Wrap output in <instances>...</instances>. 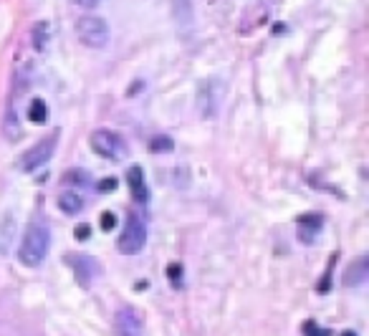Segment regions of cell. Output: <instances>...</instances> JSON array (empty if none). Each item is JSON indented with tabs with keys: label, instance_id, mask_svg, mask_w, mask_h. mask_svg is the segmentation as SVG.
Returning a JSON list of instances; mask_svg holds the SVG:
<instances>
[{
	"label": "cell",
	"instance_id": "30bf717a",
	"mask_svg": "<svg viewBox=\"0 0 369 336\" xmlns=\"http://www.w3.org/2000/svg\"><path fill=\"white\" fill-rule=\"evenodd\" d=\"M126 185H129V190H132L134 203H139V205L150 203V190H147L142 167H129V170H126Z\"/></svg>",
	"mask_w": 369,
	"mask_h": 336
},
{
	"label": "cell",
	"instance_id": "277c9868",
	"mask_svg": "<svg viewBox=\"0 0 369 336\" xmlns=\"http://www.w3.org/2000/svg\"><path fill=\"white\" fill-rule=\"evenodd\" d=\"M89 144H91V149H94L96 155L104 157V159H111V162H119L126 155L124 139L117 132H111V129H96V132H91Z\"/></svg>",
	"mask_w": 369,
	"mask_h": 336
},
{
	"label": "cell",
	"instance_id": "3957f363",
	"mask_svg": "<svg viewBox=\"0 0 369 336\" xmlns=\"http://www.w3.org/2000/svg\"><path fill=\"white\" fill-rule=\"evenodd\" d=\"M76 38H79L81 46L87 48H107L111 41V31H109V23L99 16H84L76 21Z\"/></svg>",
	"mask_w": 369,
	"mask_h": 336
},
{
	"label": "cell",
	"instance_id": "7402d4cb",
	"mask_svg": "<svg viewBox=\"0 0 369 336\" xmlns=\"http://www.w3.org/2000/svg\"><path fill=\"white\" fill-rule=\"evenodd\" d=\"M76 238H89V227H76Z\"/></svg>",
	"mask_w": 369,
	"mask_h": 336
},
{
	"label": "cell",
	"instance_id": "5b68a950",
	"mask_svg": "<svg viewBox=\"0 0 369 336\" xmlns=\"http://www.w3.org/2000/svg\"><path fill=\"white\" fill-rule=\"evenodd\" d=\"M223 94L225 89L220 84L218 78H208L200 84L197 89V111L203 119H212L220 111V102H223Z\"/></svg>",
	"mask_w": 369,
	"mask_h": 336
},
{
	"label": "cell",
	"instance_id": "ba28073f",
	"mask_svg": "<svg viewBox=\"0 0 369 336\" xmlns=\"http://www.w3.org/2000/svg\"><path fill=\"white\" fill-rule=\"evenodd\" d=\"M66 263H69L71 271L76 273V281H79L81 286H91L94 276L99 273L96 260L89 258V256H81V253H71V256H66Z\"/></svg>",
	"mask_w": 369,
	"mask_h": 336
},
{
	"label": "cell",
	"instance_id": "8992f818",
	"mask_svg": "<svg viewBox=\"0 0 369 336\" xmlns=\"http://www.w3.org/2000/svg\"><path fill=\"white\" fill-rule=\"evenodd\" d=\"M54 152H56V134L54 137H48V139L36 142V144L21 157V164H18V167H21L23 172H36L38 167H43V164L54 157Z\"/></svg>",
	"mask_w": 369,
	"mask_h": 336
},
{
	"label": "cell",
	"instance_id": "9a60e30c",
	"mask_svg": "<svg viewBox=\"0 0 369 336\" xmlns=\"http://www.w3.org/2000/svg\"><path fill=\"white\" fill-rule=\"evenodd\" d=\"M28 122H33V124H46L48 122V107L46 102H41V99H33L31 107H28Z\"/></svg>",
	"mask_w": 369,
	"mask_h": 336
},
{
	"label": "cell",
	"instance_id": "5bb4252c",
	"mask_svg": "<svg viewBox=\"0 0 369 336\" xmlns=\"http://www.w3.org/2000/svg\"><path fill=\"white\" fill-rule=\"evenodd\" d=\"M58 208H61V212H66V215H79V212L84 210V200H81V195L66 190V192H61V197H58Z\"/></svg>",
	"mask_w": 369,
	"mask_h": 336
},
{
	"label": "cell",
	"instance_id": "9c48e42d",
	"mask_svg": "<svg viewBox=\"0 0 369 336\" xmlns=\"http://www.w3.org/2000/svg\"><path fill=\"white\" fill-rule=\"evenodd\" d=\"M324 230V215L322 212H309V215H301L296 220V235L304 245H311V243L322 235Z\"/></svg>",
	"mask_w": 369,
	"mask_h": 336
},
{
	"label": "cell",
	"instance_id": "d6986e66",
	"mask_svg": "<svg viewBox=\"0 0 369 336\" xmlns=\"http://www.w3.org/2000/svg\"><path fill=\"white\" fill-rule=\"evenodd\" d=\"M114 225H117V218H114V212H104V215H102V230H111Z\"/></svg>",
	"mask_w": 369,
	"mask_h": 336
},
{
	"label": "cell",
	"instance_id": "603a6c76",
	"mask_svg": "<svg viewBox=\"0 0 369 336\" xmlns=\"http://www.w3.org/2000/svg\"><path fill=\"white\" fill-rule=\"evenodd\" d=\"M342 336H357V334H354V331H344Z\"/></svg>",
	"mask_w": 369,
	"mask_h": 336
},
{
	"label": "cell",
	"instance_id": "7a4b0ae2",
	"mask_svg": "<svg viewBox=\"0 0 369 336\" xmlns=\"http://www.w3.org/2000/svg\"><path fill=\"white\" fill-rule=\"evenodd\" d=\"M147 235H150V225H147V215L137 208L126 215L124 230L119 235L117 248L122 256H137L142 253V248L147 245Z\"/></svg>",
	"mask_w": 369,
	"mask_h": 336
},
{
	"label": "cell",
	"instance_id": "8fae6325",
	"mask_svg": "<svg viewBox=\"0 0 369 336\" xmlns=\"http://www.w3.org/2000/svg\"><path fill=\"white\" fill-rule=\"evenodd\" d=\"M170 10H172V18L180 31H188L192 28V21H195V8H192V0H170Z\"/></svg>",
	"mask_w": 369,
	"mask_h": 336
},
{
	"label": "cell",
	"instance_id": "6da1fadb",
	"mask_svg": "<svg viewBox=\"0 0 369 336\" xmlns=\"http://www.w3.org/2000/svg\"><path fill=\"white\" fill-rule=\"evenodd\" d=\"M51 250V227L46 220L33 218L23 233V240L18 245V260L28 268H38L46 260Z\"/></svg>",
	"mask_w": 369,
	"mask_h": 336
},
{
	"label": "cell",
	"instance_id": "ac0fdd59",
	"mask_svg": "<svg viewBox=\"0 0 369 336\" xmlns=\"http://www.w3.org/2000/svg\"><path fill=\"white\" fill-rule=\"evenodd\" d=\"M301 331H304V336H331L329 328H319V326L314 324V321H306Z\"/></svg>",
	"mask_w": 369,
	"mask_h": 336
},
{
	"label": "cell",
	"instance_id": "e0dca14e",
	"mask_svg": "<svg viewBox=\"0 0 369 336\" xmlns=\"http://www.w3.org/2000/svg\"><path fill=\"white\" fill-rule=\"evenodd\" d=\"M172 147H175V144H172V139H170V137H155V139H152V144H150L152 152H170Z\"/></svg>",
	"mask_w": 369,
	"mask_h": 336
},
{
	"label": "cell",
	"instance_id": "7c38bea8",
	"mask_svg": "<svg viewBox=\"0 0 369 336\" xmlns=\"http://www.w3.org/2000/svg\"><path fill=\"white\" fill-rule=\"evenodd\" d=\"M367 276H369V258L367 256H361V258H357L349 266V271H346V286H361V283H367Z\"/></svg>",
	"mask_w": 369,
	"mask_h": 336
},
{
	"label": "cell",
	"instance_id": "2e32d148",
	"mask_svg": "<svg viewBox=\"0 0 369 336\" xmlns=\"http://www.w3.org/2000/svg\"><path fill=\"white\" fill-rule=\"evenodd\" d=\"M63 182L76 185V188H87V185H91V175L87 170H69V172L63 175Z\"/></svg>",
	"mask_w": 369,
	"mask_h": 336
},
{
	"label": "cell",
	"instance_id": "52a82bcc",
	"mask_svg": "<svg viewBox=\"0 0 369 336\" xmlns=\"http://www.w3.org/2000/svg\"><path fill=\"white\" fill-rule=\"evenodd\" d=\"M114 326H117V336H144V324H142V316L134 311L132 306L119 309L117 319H114Z\"/></svg>",
	"mask_w": 369,
	"mask_h": 336
},
{
	"label": "cell",
	"instance_id": "44dd1931",
	"mask_svg": "<svg viewBox=\"0 0 369 336\" xmlns=\"http://www.w3.org/2000/svg\"><path fill=\"white\" fill-rule=\"evenodd\" d=\"M76 5L91 10V8H99V5H102V0H76Z\"/></svg>",
	"mask_w": 369,
	"mask_h": 336
},
{
	"label": "cell",
	"instance_id": "ffe728a7",
	"mask_svg": "<svg viewBox=\"0 0 369 336\" xmlns=\"http://www.w3.org/2000/svg\"><path fill=\"white\" fill-rule=\"evenodd\" d=\"M99 190H102V192H114V190H117V180H114V177H109V180H102Z\"/></svg>",
	"mask_w": 369,
	"mask_h": 336
},
{
	"label": "cell",
	"instance_id": "4fadbf2b",
	"mask_svg": "<svg viewBox=\"0 0 369 336\" xmlns=\"http://www.w3.org/2000/svg\"><path fill=\"white\" fill-rule=\"evenodd\" d=\"M48 43H51V23H48V21H38L31 31V46L36 48L38 54H43L48 48Z\"/></svg>",
	"mask_w": 369,
	"mask_h": 336
}]
</instances>
